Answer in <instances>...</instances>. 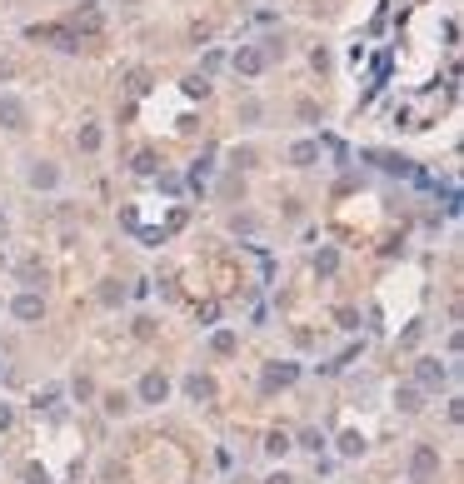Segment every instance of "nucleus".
I'll return each mask as SVG.
<instances>
[{"instance_id": "6e6552de", "label": "nucleus", "mask_w": 464, "mask_h": 484, "mask_svg": "<svg viewBox=\"0 0 464 484\" xmlns=\"http://www.w3.org/2000/svg\"><path fill=\"white\" fill-rule=\"evenodd\" d=\"M25 180H30V190H55L61 185V170H55L50 160H35V165L25 170Z\"/></svg>"}, {"instance_id": "20e7f679", "label": "nucleus", "mask_w": 464, "mask_h": 484, "mask_svg": "<svg viewBox=\"0 0 464 484\" xmlns=\"http://www.w3.org/2000/svg\"><path fill=\"white\" fill-rule=\"evenodd\" d=\"M415 385L420 390H444L449 385V364H439V359H415Z\"/></svg>"}, {"instance_id": "0eeeda50", "label": "nucleus", "mask_w": 464, "mask_h": 484, "mask_svg": "<svg viewBox=\"0 0 464 484\" xmlns=\"http://www.w3.org/2000/svg\"><path fill=\"white\" fill-rule=\"evenodd\" d=\"M11 314H15V319H25V325H35V319L45 314V300H40L35 290H25V295H15V305H11Z\"/></svg>"}, {"instance_id": "7ed1b4c3", "label": "nucleus", "mask_w": 464, "mask_h": 484, "mask_svg": "<svg viewBox=\"0 0 464 484\" xmlns=\"http://www.w3.org/2000/svg\"><path fill=\"white\" fill-rule=\"evenodd\" d=\"M230 65H235V75H245V80H255V75H265V65H270V56H265V45H240L235 56H230Z\"/></svg>"}, {"instance_id": "b1692460", "label": "nucleus", "mask_w": 464, "mask_h": 484, "mask_svg": "<svg viewBox=\"0 0 464 484\" xmlns=\"http://www.w3.org/2000/svg\"><path fill=\"white\" fill-rule=\"evenodd\" d=\"M11 419H15V414H11V405H0V429H11Z\"/></svg>"}, {"instance_id": "f03ea898", "label": "nucleus", "mask_w": 464, "mask_h": 484, "mask_svg": "<svg viewBox=\"0 0 464 484\" xmlns=\"http://www.w3.org/2000/svg\"><path fill=\"white\" fill-rule=\"evenodd\" d=\"M300 380V364H289V359H270L265 364V374H260V390L265 395H275V390H289Z\"/></svg>"}, {"instance_id": "2eb2a0df", "label": "nucleus", "mask_w": 464, "mask_h": 484, "mask_svg": "<svg viewBox=\"0 0 464 484\" xmlns=\"http://www.w3.org/2000/svg\"><path fill=\"white\" fill-rule=\"evenodd\" d=\"M289 450H295V440H289L284 429H270V435H265V454H275V459H280V454H289Z\"/></svg>"}, {"instance_id": "f3484780", "label": "nucleus", "mask_w": 464, "mask_h": 484, "mask_svg": "<svg viewBox=\"0 0 464 484\" xmlns=\"http://www.w3.org/2000/svg\"><path fill=\"white\" fill-rule=\"evenodd\" d=\"M100 145H105V130H100V125H80V150H85V155H95Z\"/></svg>"}, {"instance_id": "f257e3e1", "label": "nucleus", "mask_w": 464, "mask_h": 484, "mask_svg": "<svg viewBox=\"0 0 464 484\" xmlns=\"http://www.w3.org/2000/svg\"><path fill=\"white\" fill-rule=\"evenodd\" d=\"M439 479V450L434 445H415L410 454V484H434Z\"/></svg>"}, {"instance_id": "dca6fc26", "label": "nucleus", "mask_w": 464, "mask_h": 484, "mask_svg": "<svg viewBox=\"0 0 464 484\" xmlns=\"http://www.w3.org/2000/svg\"><path fill=\"white\" fill-rule=\"evenodd\" d=\"M180 90H185L190 100H205V95H210V75H185V80H180Z\"/></svg>"}, {"instance_id": "4be33fe9", "label": "nucleus", "mask_w": 464, "mask_h": 484, "mask_svg": "<svg viewBox=\"0 0 464 484\" xmlns=\"http://www.w3.org/2000/svg\"><path fill=\"white\" fill-rule=\"evenodd\" d=\"M320 445H325V440L315 435V429H305V435H300V450H315V454H320Z\"/></svg>"}, {"instance_id": "aec40b11", "label": "nucleus", "mask_w": 464, "mask_h": 484, "mask_svg": "<svg viewBox=\"0 0 464 484\" xmlns=\"http://www.w3.org/2000/svg\"><path fill=\"white\" fill-rule=\"evenodd\" d=\"M155 170H160V165H155V155L140 150V155H135V175H155Z\"/></svg>"}, {"instance_id": "4468645a", "label": "nucleus", "mask_w": 464, "mask_h": 484, "mask_svg": "<svg viewBox=\"0 0 464 484\" xmlns=\"http://www.w3.org/2000/svg\"><path fill=\"white\" fill-rule=\"evenodd\" d=\"M334 270H339V250H334V245H325V250L315 255V275H325V280H330Z\"/></svg>"}, {"instance_id": "423d86ee", "label": "nucleus", "mask_w": 464, "mask_h": 484, "mask_svg": "<svg viewBox=\"0 0 464 484\" xmlns=\"http://www.w3.org/2000/svg\"><path fill=\"white\" fill-rule=\"evenodd\" d=\"M170 400V380H165V369H150L145 380H140V405H165Z\"/></svg>"}, {"instance_id": "412c9836", "label": "nucleus", "mask_w": 464, "mask_h": 484, "mask_svg": "<svg viewBox=\"0 0 464 484\" xmlns=\"http://www.w3.org/2000/svg\"><path fill=\"white\" fill-rule=\"evenodd\" d=\"M100 300H105V305H120V300H125V285H115V280H105V290H100Z\"/></svg>"}, {"instance_id": "393cba45", "label": "nucleus", "mask_w": 464, "mask_h": 484, "mask_svg": "<svg viewBox=\"0 0 464 484\" xmlns=\"http://www.w3.org/2000/svg\"><path fill=\"white\" fill-rule=\"evenodd\" d=\"M265 484H295V479H289V474H284V469H280V474H270V479H265Z\"/></svg>"}, {"instance_id": "9d476101", "label": "nucleus", "mask_w": 464, "mask_h": 484, "mask_svg": "<svg viewBox=\"0 0 464 484\" xmlns=\"http://www.w3.org/2000/svg\"><path fill=\"white\" fill-rule=\"evenodd\" d=\"M320 160V140H295L289 145V165H315Z\"/></svg>"}, {"instance_id": "1a4fd4ad", "label": "nucleus", "mask_w": 464, "mask_h": 484, "mask_svg": "<svg viewBox=\"0 0 464 484\" xmlns=\"http://www.w3.org/2000/svg\"><path fill=\"white\" fill-rule=\"evenodd\" d=\"M185 395H190L195 405H210V400H215V380H210V374H200V369H195L190 380H185Z\"/></svg>"}, {"instance_id": "5701e85b", "label": "nucleus", "mask_w": 464, "mask_h": 484, "mask_svg": "<svg viewBox=\"0 0 464 484\" xmlns=\"http://www.w3.org/2000/svg\"><path fill=\"white\" fill-rule=\"evenodd\" d=\"M25 484H45V469L40 464H25Z\"/></svg>"}, {"instance_id": "ddd939ff", "label": "nucleus", "mask_w": 464, "mask_h": 484, "mask_svg": "<svg viewBox=\"0 0 464 484\" xmlns=\"http://www.w3.org/2000/svg\"><path fill=\"white\" fill-rule=\"evenodd\" d=\"M339 454L344 459H360L365 454V435H360V429H344V435H339Z\"/></svg>"}, {"instance_id": "9b49d317", "label": "nucleus", "mask_w": 464, "mask_h": 484, "mask_svg": "<svg viewBox=\"0 0 464 484\" xmlns=\"http://www.w3.org/2000/svg\"><path fill=\"white\" fill-rule=\"evenodd\" d=\"M75 30H80V35H100V30H105V15H100L95 6H85V11L75 15Z\"/></svg>"}, {"instance_id": "39448f33", "label": "nucleus", "mask_w": 464, "mask_h": 484, "mask_svg": "<svg viewBox=\"0 0 464 484\" xmlns=\"http://www.w3.org/2000/svg\"><path fill=\"white\" fill-rule=\"evenodd\" d=\"M30 125V105L20 95H0V130H25Z\"/></svg>"}, {"instance_id": "a878e982", "label": "nucleus", "mask_w": 464, "mask_h": 484, "mask_svg": "<svg viewBox=\"0 0 464 484\" xmlns=\"http://www.w3.org/2000/svg\"><path fill=\"white\" fill-rule=\"evenodd\" d=\"M0 225H6V215H0Z\"/></svg>"}, {"instance_id": "f8f14e48", "label": "nucleus", "mask_w": 464, "mask_h": 484, "mask_svg": "<svg viewBox=\"0 0 464 484\" xmlns=\"http://www.w3.org/2000/svg\"><path fill=\"white\" fill-rule=\"evenodd\" d=\"M394 405H399V409H404V414H420V409H425V390H420V385H404V390H399V400H394Z\"/></svg>"}, {"instance_id": "a211bd4d", "label": "nucleus", "mask_w": 464, "mask_h": 484, "mask_svg": "<svg viewBox=\"0 0 464 484\" xmlns=\"http://www.w3.org/2000/svg\"><path fill=\"white\" fill-rule=\"evenodd\" d=\"M125 409H130V395L125 390H110L105 395V414H125Z\"/></svg>"}, {"instance_id": "6ab92c4d", "label": "nucleus", "mask_w": 464, "mask_h": 484, "mask_svg": "<svg viewBox=\"0 0 464 484\" xmlns=\"http://www.w3.org/2000/svg\"><path fill=\"white\" fill-rule=\"evenodd\" d=\"M210 350H215V355H235V335H230V330H220V335L210 340Z\"/></svg>"}]
</instances>
